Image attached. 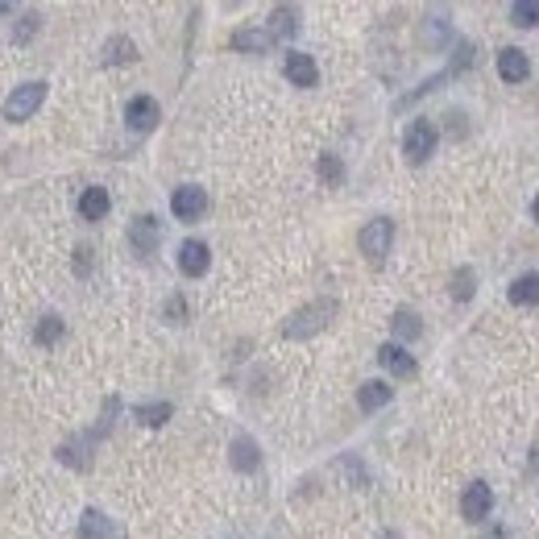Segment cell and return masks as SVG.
Returning <instances> with one entry per match:
<instances>
[{"instance_id": "1", "label": "cell", "mask_w": 539, "mask_h": 539, "mask_svg": "<svg viewBox=\"0 0 539 539\" xmlns=\"http://www.w3.org/2000/svg\"><path fill=\"white\" fill-rule=\"evenodd\" d=\"M336 312H341L336 299H312V303H303L287 323H282V336H287V341H307V336L323 333V328L336 320Z\"/></svg>"}, {"instance_id": "2", "label": "cell", "mask_w": 539, "mask_h": 539, "mask_svg": "<svg viewBox=\"0 0 539 539\" xmlns=\"http://www.w3.org/2000/svg\"><path fill=\"white\" fill-rule=\"evenodd\" d=\"M361 253H365L369 261H382L390 253V245H395V220H386V216H374V220H369L365 228H361Z\"/></svg>"}, {"instance_id": "3", "label": "cell", "mask_w": 539, "mask_h": 539, "mask_svg": "<svg viewBox=\"0 0 539 539\" xmlns=\"http://www.w3.org/2000/svg\"><path fill=\"white\" fill-rule=\"evenodd\" d=\"M431 150H436V125L431 121H411L403 133V153L411 166H419V162L431 158Z\"/></svg>"}, {"instance_id": "4", "label": "cell", "mask_w": 539, "mask_h": 539, "mask_svg": "<svg viewBox=\"0 0 539 539\" xmlns=\"http://www.w3.org/2000/svg\"><path fill=\"white\" fill-rule=\"evenodd\" d=\"M42 100H46V83H21L17 91H13L9 100H5V121H29L42 108Z\"/></svg>"}, {"instance_id": "5", "label": "cell", "mask_w": 539, "mask_h": 539, "mask_svg": "<svg viewBox=\"0 0 539 539\" xmlns=\"http://www.w3.org/2000/svg\"><path fill=\"white\" fill-rule=\"evenodd\" d=\"M171 212L179 216V220H199V216L207 212V191L196 187V183H187V187H174Z\"/></svg>"}, {"instance_id": "6", "label": "cell", "mask_w": 539, "mask_h": 539, "mask_svg": "<svg viewBox=\"0 0 539 539\" xmlns=\"http://www.w3.org/2000/svg\"><path fill=\"white\" fill-rule=\"evenodd\" d=\"M490 511H494V490H490L485 481L465 485V494H460V514H465L469 523H481Z\"/></svg>"}, {"instance_id": "7", "label": "cell", "mask_w": 539, "mask_h": 539, "mask_svg": "<svg viewBox=\"0 0 539 539\" xmlns=\"http://www.w3.org/2000/svg\"><path fill=\"white\" fill-rule=\"evenodd\" d=\"M79 539H125V531L117 527V519H108L104 511L88 506L79 519Z\"/></svg>"}, {"instance_id": "8", "label": "cell", "mask_w": 539, "mask_h": 539, "mask_svg": "<svg viewBox=\"0 0 539 539\" xmlns=\"http://www.w3.org/2000/svg\"><path fill=\"white\" fill-rule=\"evenodd\" d=\"M158 117H162V108H158V100L153 96H133L129 100V108H125L129 129H137V133H150V129L158 125Z\"/></svg>"}, {"instance_id": "9", "label": "cell", "mask_w": 539, "mask_h": 539, "mask_svg": "<svg viewBox=\"0 0 539 539\" xmlns=\"http://www.w3.org/2000/svg\"><path fill=\"white\" fill-rule=\"evenodd\" d=\"M207 266H212V249L204 241H183L179 245V270L187 279H204Z\"/></svg>"}, {"instance_id": "10", "label": "cell", "mask_w": 539, "mask_h": 539, "mask_svg": "<svg viewBox=\"0 0 539 539\" xmlns=\"http://www.w3.org/2000/svg\"><path fill=\"white\" fill-rule=\"evenodd\" d=\"M282 71H287V79L295 83V88H315V83H320V67H315L312 54L291 50L287 63H282Z\"/></svg>"}, {"instance_id": "11", "label": "cell", "mask_w": 539, "mask_h": 539, "mask_svg": "<svg viewBox=\"0 0 539 539\" xmlns=\"http://www.w3.org/2000/svg\"><path fill=\"white\" fill-rule=\"evenodd\" d=\"M162 241V225L158 216H137L133 225H129V245H133L137 253H153Z\"/></svg>"}, {"instance_id": "12", "label": "cell", "mask_w": 539, "mask_h": 539, "mask_svg": "<svg viewBox=\"0 0 539 539\" xmlns=\"http://www.w3.org/2000/svg\"><path fill=\"white\" fill-rule=\"evenodd\" d=\"M377 365H382V369H390V374H395V377H415V374H419V365H415V357L403 349V344H395V341H390V344H382V349H377Z\"/></svg>"}, {"instance_id": "13", "label": "cell", "mask_w": 539, "mask_h": 539, "mask_svg": "<svg viewBox=\"0 0 539 539\" xmlns=\"http://www.w3.org/2000/svg\"><path fill=\"white\" fill-rule=\"evenodd\" d=\"M228 46H233L237 54H266L270 46H274V37H270V29L241 26V29H233V37H228Z\"/></svg>"}, {"instance_id": "14", "label": "cell", "mask_w": 539, "mask_h": 539, "mask_svg": "<svg viewBox=\"0 0 539 539\" xmlns=\"http://www.w3.org/2000/svg\"><path fill=\"white\" fill-rule=\"evenodd\" d=\"M531 71L527 54L519 50V46H506V50H498V75H502V83H523Z\"/></svg>"}, {"instance_id": "15", "label": "cell", "mask_w": 539, "mask_h": 539, "mask_svg": "<svg viewBox=\"0 0 539 539\" xmlns=\"http://www.w3.org/2000/svg\"><path fill=\"white\" fill-rule=\"evenodd\" d=\"M228 460H233V469H241V473H253V469L261 465V452H258V444H253L249 436H233V444H228Z\"/></svg>"}, {"instance_id": "16", "label": "cell", "mask_w": 539, "mask_h": 539, "mask_svg": "<svg viewBox=\"0 0 539 539\" xmlns=\"http://www.w3.org/2000/svg\"><path fill=\"white\" fill-rule=\"evenodd\" d=\"M506 299H511L514 307H535L539 303V274H535V270L519 274V279L511 282V291H506Z\"/></svg>"}, {"instance_id": "17", "label": "cell", "mask_w": 539, "mask_h": 539, "mask_svg": "<svg viewBox=\"0 0 539 539\" xmlns=\"http://www.w3.org/2000/svg\"><path fill=\"white\" fill-rule=\"evenodd\" d=\"M108 207H112V196H108L104 187H83V196H79V216L83 220H104Z\"/></svg>"}, {"instance_id": "18", "label": "cell", "mask_w": 539, "mask_h": 539, "mask_svg": "<svg viewBox=\"0 0 539 539\" xmlns=\"http://www.w3.org/2000/svg\"><path fill=\"white\" fill-rule=\"evenodd\" d=\"M390 398H395V386H386V382H361V390H357L361 411H382Z\"/></svg>"}, {"instance_id": "19", "label": "cell", "mask_w": 539, "mask_h": 539, "mask_svg": "<svg viewBox=\"0 0 539 539\" xmlns=\"http://www.w3.org/2000/svg\"><path fill=\"white\" fill-rule=\"evenodd\" d=\"M295 34H299V9L279 5V9L270 13V37H274V42H282V37H295Z\"/></svg>"}, {"instance_id": "20", "label": "cell", "mask_w": 539, "mask_h": 539, "mask_svg": "<svg viewBox=\"0 0 539 539\" xmlns=\"http://www.w3.org/2000/svg\"><path fill=\"white\" fill-rule=\"evenodd\" d=\"M390 328H395V336H398V341H419V336H423L419 315H415V312H407V307H398V312L390 315Z\"/></svg>"}, {"instance_id": "21", "label": "cell", "mask_w": 539, "mask_h": 539, "mask_svg": "<svg viewBox=\"0 0 539 539\" xmlns=\"http://www.w3.org/2000/svg\"><path fill=\"white\" fill-rule=\"evenodd\" d=\"M137 58V46L129 37H108L104 46V67H117V63H133Z\"/></svg>"}, {"instance_id": "22", "label": "cell", "mask_w": 539, "mask_h": 539, "mask_svg": "<svg viewBox=\"0 0 539 539\" xmlns=\"http://www.w3.org/2000/svg\"><path fill=\"white\" fill-rule=\"evenodd\" d=\"M171 415H174V407H171V403H142V407L133 411V419H137V423H145V428H162V423L171 419Z\"/></svg>"}, {"instance_id": "23", "label": "cell", "mask_w": 539, "mask_h": 539, "mask_svg": "<svg viewBox=\"0 0 539 539\" xmlns=\"http://www.w3.org/2000/svg\"><path fill=\"white\" fill-rule=\"evenodd\" d=\"M473 291H477L473 266H460L457 274H452V299H457V303H469V299H473Z\"/></svg>"}, {"instance_id": "24", "label": "cell", "mask_w": 539, "mask_h": 539, "mask_svg": "<svg viewBox=\"0 0 539 539\" xmlns=\"http://www.w3.org/2000/svg\"><path fill=\"white\" fill-rule=\"evenodd\" d=\"M511 21L519 29H535L539 26V0H514V5H511Z\"/></svg>"}, {"instance_id": "25", "label": "cell", "mask_w": 539, "mask_h": 539, "mask_svg": "<svg viewBox=\"0 0 539 539\" xmlns=\"http://www.w3.org/2000/svg\"><path fill=\"white\" fill-rule=\"evenodd\" d=\"M315 171H320L323 183H333V187L344 179V166H341V158H336V153H323V158L315 162Z\"/></svg>"}, {"instance_id": "26", "label": "cell", "mask_w": 539, "mask_h": 539, "mask_svg": "<svg viewBox=\"0 0 539 539\" xmlns=\"http://www.w3.org/2000/svg\"><path fill=\"white\" fill-rule=\"evenodd\" d=\"M34 336H37V344H54L58 336H63V320H58V315H42Z\"/></svg>"}, {"instance_id": "27", "label": "cell", "mask_w": 539, "mask_h": 539, "mask_svg": "<svg viewBox=\"0 0 539 539\" xmlns=\"http://www.w3.org/2000/svg\"><path fill=\"white\" fill-rule=\"evenodd\" d=\"M473 54H477L473 42H460L457 54H452V71H469V67H473ZM452 71H449V75H452Z\"/></svg>"}, {"instance_id": "28", "label": "cell", "mask_w": 539, "mask_h": 539, "mask_svg": "<svg viewBox=\"0 0 539 539\" xmlns=\"http://www.w3.org/2000/svg\"><path fill=\"white\" fill-rule=\"evenodd\" d=\"M37 26H42V17H37V13H26V17H21V26L13 29V42H29V37L37 34Z\"/></svg>"}, {"instance_id": "29", "label": "cell", "mask_w": 539, "mask_h": 539, "mask_svg": "<svg viewBox=\"0 0 539 539\" xmlns=\"http://www.w3.org/2000/svg\"><path fill=\"white\" fill-rule=\"evenodd\" d=\"M166 320H171V323H183V320H187V299H183V295H171V299H166Z\"/></svg>"}, {"instance_id": "30", "label": "cell", "mask_w": 539, "mask_h": 539, "mask_svg": "<svg viewBox=\"0 0 539 539\" xmlns=\"http://www.w3.org/2000/svg\"><path fill=\"white\" fill-rule=\"evenodd\" d=\"M444 37H449V21H444V17H428V42L440 46Z\"/></svg>"}, {"instance_id": "31", "label": "cell", "mask_w": 539, "mask_h": 539, "mask_svg": "<svg viewBox=\"0 0 539 539\" xmlns=\"http://www.w3.org/2000/svg\"><path fill=\"white\" fill-rule=\"evenodd\" d=\"M449 121H452V137H460V133H465V117H460V112H449Z\"/></svg>"}, {"instance_id": "32", "label": "cell", "mask_w": 539, "mask_h": 539, "mask_svg": "<svg viewBox=\"0 0 539 539\" xmlns=\"http://www.w3.org/2000/svg\"><path fill=\"white\" fill-rule=\"evenodd\" d=\"M481 539H506V531H502V527H494V531H485Z\"/></svg>"}, {"instance_id": "33", "label": "cell", "mask_w": 539, "mask_h": 539, "mask_svg": "<svg viewBox=\"0 0 539 539\" xmlns=\"http://www.w3.org/2000/svg\"><path fill=\"white\" fill-rule=\"evenodd\" d=\"M531 216H535V225H539V196H535V204H531Z\"/></svg>"}, {"instance_id": "34", "label": "cell", "mask_w": 539, "mask_h": 539, "mask_svg": "<svg viewBox=\"0 0 539 539\" xmlns=\"http://www.w3.org/2000/svg\"><path fill=\"white\" fill-rule=\"evenodd\" d=\"M382 539H398V535H395V531H386V535H382Z\"/></svg>"}]
</instances>
